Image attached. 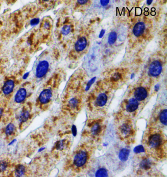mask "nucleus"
<instances>
[{
	"label": "nucleus",
	"instance_id": "1",
	"mask_svg": "<svg viewBox=\"0 0 167 177\" xmlns=\"http://www.w3.org/2000/svg\"><path fill=\"white\" fill-rule=\"evenodd\" d=\"M163 137L158 132H152L148 136L147 144L148 148L152 151L159 150L163 145Z\"/></svg>",
	"mask_w": 167,
	"mask_h": 177
},
{
	"label": "nucleus",
	"instance_id": "2",
	"mask_svg": "<svg viewBox=\"0 0 167 177\" xmlns=\"http://www.w3.org/2000/svg\"><path fill=\"white\" fill-rule=\"evenodd\" d=\"M87 159V152L84 150H80L75 154L73 163L76 166L80 167L86 163Z\"/></svg>",
	"mask_w": 167,
	"mask_h": 177
},
{
	"label": "nucleus",
	"instance_id": "3",
	"mask_svg": "<svg viewBox=\"0 0 167 177\" xmlns=\"http://www.w3.org/2000/svg\"><path fill=\"white\" fill-rule=\"evenodd\" d=\"M49 62L46 60H42L39 61L36 66L35 76L38 79H41L46 75L49 70Z\"/></svg>",
	"mask_w": 167,
	"mask_h": 177
},
{
	"label": "nucleus",
	"instance_id": "4",
	"mask_svg": "<svg viewBox=\"0 0 167 177\" xmlns=\"http://www.w3.org/2000/svg\"><path fill=\"white\" fill-rule=\"evenodd\" d=\"M116 155L119 160L122 162H125L129 159L130 155L129 149L126 147H122L121 148H117Z\"/></svg>",
	"mask_w": 167,
	"mask_h": 177
},
{
	"label": "nucleus",
	"instance_id": "5",
	"mask_svg": "<svg viewBox=\"0 0 167 177\" xmlns=\"http://www.w3.org/2000/svg\"><path fill=\"white\" fill-rule=\"evenodd\" d=\"M162 66L160 62L155 61L150 64L149 67V73L152 76L157 77L162 72Z\"/></svg>",
	"mask_w": 167,
	"mask_h": 177
},
{
	"label": "nucleus",
	"instance_id": "6",
	"mask_svg": "<svg viewBox=\"0 0 167 177\" xmlns=\"http://www.w3.org/2000/svg\"><path fill=\"white\" fill-rule=\"evenodd\" d=\"M53 95L51 89L47 88L41 91L39 96V102L42 105L48 103L50 101Z\"/></svg>",
	"mask_w": 167,
	"mask_h": 177
},
{
	"label": "nucleus",
	"instance_id": "7",
	"mask_svg": "<svg viewBox=\"0 0 167 177\" xmlns=\"http://www.w3.org/2000/svg\"><path fill=\"white\" fill-rule=\"evenodd\" d=\"M134 95L135 99L137 101H142L147 98L148 92L147 90L143 87H139L135 89Z\"/></svg>",
	"mask_w": 167,
	"mask_h": 177
},
{
	"label": "nucleus",
	"instance_id": "8",
	"mask_svg": "<svg viewBox=\"0 0 167 177\" xmlns=\"http://www.w3.org/2000/svg\"><path fill=\"white\" fill-rule=\"evenodd\" d=\"M27 96V90L25 88H20L15 95L14 101L16 103H21L26 99Z\"/></svg>",
	"mask_w": 167,
	"mask_h": 177
},
{
	"label": "nucleus",
	"instance_id": "9",
	"mask_svg": "<svg viewBox=\"0 0 167 177\" xmlns=\"http://www.w3.org/2000/svg\"><path fill=\"white\" fill-rule=\"evenodd\" d=\"M15 84L14 81L12 80H7L4 84L2 87V91L5 95H8L13 92L14 90Z\"/></svg>",
	"mask_w": 167,
	"mask_h": 177
},
{
	"label": "nucleus",
	"instance_id": "10",
	"mask_svg": "<svg viewBox=\"0 0 167 177\" xmlns=\"http://www.w3.org/2000/svg\"><path fill=\"white\" fill-rule=\"evenodd\" d=\"M31 117L30 112L27 110H23L21 111L17 116V119L20 124L26 123Z\"/></svg>",
	"mask_w": 167,
	"mask_h": 177
},
{
	"label": "nucleus",
	"instance_id": "11",
	"mask_svg": "<svg viewBox=\"0 0 167 177\" xmlns=\"http://www.w3.org/2000/svg\"><path fill=\"white\" fill-rule=\"evenodd\" d=\"M126 110L129 113H133L139 107V103L137 100L134 98H131L127 101Z\"/></svg>",
	"mask_w": 167,
	"mask_h": 177
},
{
	"label": "nucleus",
	"instance_id": "12",
	"mask_svg": "<svg viewBox=\"0 0 167 177\" xmlns=\"http://www.w3.org/2000/svg\"><path fill=\"white\" fill-rule=\"evenodd\" d=\"M132 131V127L129 123H125L120 127L119 132L123 136H127Z\"/></svg>",
	"mask_w": 167,
	"mask_h": 177
},
{
	"label": "nucleus",
	"instance_id": "13",
	"mask_svg": "<svg viewBox=\"0 0 167 177\" xmlns=\"http://www.w3.org/2000/svg\"><path fill=\"white\" fill-rule=\"evenodd\" d=\"M145 29V25L143 22H138L134 26L133 32L135 36L139 37L144 33Z\"/></svg>",
	"mask_w": 167,
	"mask_h": 177
},
{
	"label": "nucleus",
	"instance_id": "14",
	"mask_svg": "<svg viewBox=\"0 0 167 177\" xmlns=\"http://www.w3.org/2000/svg\"><path fill=\"white\" fill-rule=\"evenodd\" d=\"M87 45V40L86 38L82 37L79 38V40L76 42L75 48L77 52H81L85 49Z\"/></svg>",
	"mask_w": 167,
	"mask_h": 177
},
{
	"label": "nucleus",
	"instance_id": "15",
	"mask_svg": "<svg viewBox=\"0 0 167 177\" xmlns=\"http://www.w3.org/2000/svg\"><path fill=\"white\" fill-rule=\"evenodd\" d=\"M107 101V96L106 93H101L97 97L96 104L98 107H102L106 105Z\"/></svg>",
	"mask_w": 167,
	"mask_h": 177
},
{
	"label": "nucleus",
	"instance_id": "16",
	"mask_svg": "<svg viewBox=\"0 0 167 177\" xmlns=\"http://www.w3.org/2000/svg\"><path fill=\"white\" fill-rule=\"evenodd\" d=\"M16 131V126L13 123H9L7 125L5 129V133L7 136H11L15 133Z\"/></svg>",
	"mask_w": 167,
	"mask_h": 177
},
{
	"label": "nucleus",
	"instance_id": "17",
	"mask_svg": "<svg viewBox=\"0 0 167 177\" xmlns=\"http://www.w3.org/2000/svg\"><path fill=\"white\" fill-rule=\"evenodd\" d=\"M158 120L161 124L166 126L167 124V110L165 109L161 111L159 116Z\"/></svg>",
	"mask_w": 167,
	"mask_h": 177
},
{
	"label": "nucleus",
	"instance_id": "18",
	"mask_svg": "<svg viewBox=\"0 0 167 177\" xmlns=\"http://www.w3.org/2000/svg\"><path fill=\"white\" fill-rule=\"evenodd\" d=\"M26 172V168L23 164H19L16 167L15 176L16 177H22Z\"/></svg>",
	"mask_w": 167,
	"mask_h": 177
},
{
	"label": "nucleus",
	"instance_id": "19",
	"mask_svg": "<svg viewBox=\"0 0 167 177\" xmlns=\"http://www.w3.org/2000/svg\"><path fill=\"white\" fill-rule=\"evenodd\" d=\"M102 131V127L100 124L97 123L94 124L91 128V133L93 136H98Z\"/></svg>",
	"mask_w": 167,
	"mask_h": 177
},
{
	"label": "nucleus",
	"instance_id": "20",
	"mask_svg": "<svg viewBox=\"0 0 167 177\" xmlns=\"http://www.w3.org/2000/svg\"><path fill=\"white\" fill-rule=\"evenodd\" d=\"M108 171L106 168H100L97 171L95 177H108Z\"/></svg>",
	"mask_w": 167,
	"mask_h": 177
},
{
	"label": "nucleus",
	"instance_id": "21",
	"mask_svg": "<svg viewBox=\"0 0 167 177\" xmlns=\"http://www.w3.org/2000/svg\"><path fill=\"white\" fill-rule=\"evenodd\" d=\"M151 162L148 159H144L140 162V166L143 169L147 170L149 169L151 166Z\"/></svg>",
	"mask_w": 167,
	"mask_h": 177
},
{
	"label": "nucleus",
	"instance_id": "22",
	"mask_svg": "<svg viewBox=\"0 0 167 177\" xmlns=\"http://www.w3.org/2000/svg\"><path fill=\"white\" fill-rule=\"evenodd\" d=\"M117 34L115 31H112L109 34L108 38V43L110 45L114 44L117 39Z\"/></svg>",
	"mask_w": 167,
	"mask_h": 177
},
{
	"label": "nucleus",
	"instance_id": "23",
	"mask_svg": "<svg viewBox=\"0 0 167 177\" xmlns=\"http://www.w3.org/2000/svg\"><path fill=\"white\" fill-rule=\"evenodd\" d=\"M79 100L74 98L71 99L69 102V105L70 107L72 108V109H75V108H77L78 107V103H79Z\"/></svg>",
	"mask_w": 167,
	"mask_h": 177
},
{
	"label": "nucleus",
	"instance_id": "24",
	"mask_svg": "<svg viewBox=\"0 0 167 177\" xmlns=\"http://www.w3.org/2000/svg\"><path fill=\"white\" fill-rule=\"evenodd\" d=\"M8 162L5 160L0 161V172H3L5 171L8 167Z\"/></svg>",
	"mask_w": 167,
	"mask_h": 177
},
{
	"label": "nucleus",
	"instance_id": "25",
	"mask_svg": "<svg viewBox=\"0 0 167 177\" xmlns=\"http://www.w3.org/2000/svg\"><path fill=\"white\" fill-rule=\"evenodd\" d=\"M71 26L70 25H64L62 28L61 32L62 34L64 35H67L71 31Z\"/></svg>",
	"mask_w": 167,
	"mask_h": 177
},
{
	"label": "nucleus",
	"instance_id": "26",
	"mask_svg": "<svg viewBox=\"0 0 167 177\" xmlns=\"http://www.w3.org/2000/svg\"><path fill=\"white\" fill-rule=\"evenodd\" d=\"M133 151L134 152H135V154H140V153L145 152V148L144 147L143 145H140L134 148Z\"/></svg>",
	"mask_w": 167,
	"mask_h": 177
},
{
	"label": "nucleus",
	"instance_id": "27",
	"mask_svg": "<svg viewBox=\"0 0 167 177\" xmlns=\"http://www.w3.org/2000/svg\"><path fill=\"white\" fill-rule=\"evenodd\" d=\"M65 146L64 140H60L57 142L55 145V148L58 150H62L64 149Z\"/></svg>",
	"mask_w": 167,
	"mask_h": 177
},
{
	"label": "nucleus",
	"instance_id": "28",
	"mask_svg": "<svg viewBox=\"0 0 167 177\" xmlns=\"http://www.w3.org/2000/svg\"><path fill=\"white\" fill-rule=\"evenodd\" d=\"M96 79V77H95L93 78L92 79H91V80L89 81L88 83L87 84V85H86V88H85V90L88 91L89 89H90V87H91L92 84H93L95 82V81Z\"/></svg>",
	"mask_w": 167,
	"mask_h": 177
},
{
	"label": "nucleus",
	"instance_id": "29",
	"mask_svg": "<svg viewBox=\"0 0 167 177\" xmlns=\"http://www.w3.org/2000/svg\"><path fill=\"white\" fill-rule=\"evenodd\" d=\"M39 22H40V19L39 18H34L32 20H31V21H30V24H31V26H36L39 23Z\"/></svg>",
	"mask_w": 167,
	"mask_h": 177
},
{
	"label": "nucleus",
	"instance_id": "30",
	"mask_svg": "<svg viewBox=\"0 0 167 177\" xmlns=\"http://www.w3.org/2000/svg\"><path fill=\"white\" fill-rule=\"evenodd\" d=\"M50 23L49 21H45L44 22V24H43V28H44V29L48 30L50 28Z\"/></svg>",
	"mask_w": 167,
	"mask_h": 177
},
{
	"label": "nucleus",
	"instance_id": "31",
	"mask_svg": "<svg viewBox=\"0 0 167 177\" xmlns=\"http://www.w3.org/2000/svg\"><path fill=\"white\" fill-rule=\"evenodd\" d=\"M109 2H110V1H108V0H106V1H100V4L103 7L106 6L109 4Z\"/></svg>",
	"mask_w": 167,
	"mask_h": 177
},
{
	"label": "nucleus",
	"instance_id": "32",
	"mask_svg": "<svg viewBox=\"0 0 167 177\" xmlns=\"http://www.w3.org/2000/svg\"><path fill=\"white\" fill-rule=\"evenodd\" d=\"M72 133L73 134L74 136H75L77 135V129L75 125L73 126L72 129Z\"/></svg>",
	"mask_w": 167,
	"mask_h": 177
},
{
	"label": "nucleus",
	"instance_id": "33",
	"mask_svg": "<svg viewBox=\"0 0 167 177\" xmlns=\"http://www.w3.org/2000/svg\"><path fill=\"white\" fill-rule=\"evenodd\" d=\"M87 2V0H79V1H77V3H79L80 5H84Z\"/></svg>",
	"mask_w": 167,
	"mask_h": 177
},
{
	"label": "nucleus",
	"instance_id": "34",
	"mask_svg": "<svg viewBox=\"0 0 167 177\" xmlns=\"http://www.w3.org/2000/svg\"><path fill=\"white\" fill-rule=\"evenodd\" d=\"M105 32H106V30H102L100 31V34H99V36L100 38H103V35H104V34H105Z\"/></svg>",
	"mask_w": 167,
	"mask_h": 177
},
{
	"label": "nucleus",
	"instance_id": "35",
	"mask_svg": "<svg viewBox=\"0 0 167 177\" xmlns=\"http://www.w3.org/2000/svg\"><path fill=\"white\" fill-rule=\"evenodd\" d=\"M16 141H17V140L16 139L12 140L11 141H10L9 142V143L8 144V146H11V145H13Z\"/></svg>",
	"mask_w": 167,
	"mask_h": 177
},
{
	"label": "nucleus",
	"instance_id": "36",
	"mask_svg": "<svg viewBox=\"0 0 167 177\" xmlns=\"http://www.w3.org/2000/svg\"><path fill=\"white\" fill-rule=\"evenodd\" d=\"M29 74H30V72H27L25 73V74L24 75L23 77V79L24 80H26V79L28 78Z\"/></svg>",
	"mask_w": 167,
	"mask_h": 177
},
{
	"label": "nucleus",
	"instance_id": "37",
	"mask_svg": "<svg viewBox=\"0 0 167 177\" xmlns=\"http://www.w3.org/2000/svg\"><path fill=\"white\" fill-rule=\"evenodd\" d=\"M4 112V109L2 107H0V119H1L2 116Z\"/></svg>",
	"mask_w": 167,
	"mask_h": 177
},
{
	"label": "nucleus",
	"instance_id": "38",
	"mask_svg": "<svg viewBox=\"0 0 167 177\" xmlns=\"http://www.w3.org/2000/svg\"><path fill=\"white\" fill-rule=\"evenodd\" d=\"M45 149H46V147H43L40 148L39 149L38 151V152H42Z\"/></svg>",
	"mask_w": 167,
	"mask_h": 177
},
{
	"label": "nucleus",
	"instance_id": "39",
	"mask_svg": "<svg viewBox=\"0 0 167 177\" xmlns=\"http://www.w3.org/2000/svg\"><path fill=\"white\" fill-rule=\"evenodd\" d=\"M159 87H160L159 84H156V86H155V90H156V91H158V90L159 89Z\"/></svg>",
	"mask_w": 167,
	"mask_h": 177
},
{
	"label": "nucleus",
	"instance_id": "40",
	"mask_svg": "<svg viewBox=\"0 0 167 177\" xmlns=\"http://www.w3.org/2000/svg\"><path fill=\"white\" fill-rule=\"evenodd\" d=\"M152 0H149V1H147V3L148 5H150V4H152Z\"/></svg>",
	"mask_w": 167,
	"mask_h": 177
},
{
	"label": "nucleus",
	"instance_id": "41",
	"mask_svg": "<svg viewBox=\"0 0 167 177\" xmlns=\"http://www.w3.org/2000/svg\"><path fill=\"white\" fill-rule=\"evenodd\" d=\"M134 76H135V74H134V73H133V74H132V75H131V79H133V78H134Z\"/></svg>",
	"mask_w": 167,
	"mask_h": 177
},
{
	"label": "nucleus",
	"instance_id": "42",
	"mask_svg": "<svg viewBox=\"0 0 167 177\" xmlns=\"http://www.w3.org/2000/svg\"><path fill=\"white\" fill-rule=\"evenodd\" d=\"M0 147H1V141H0Z\"/></svg>",
	"mask_w": 167,
	"mask_h": 177
}]
</instances>
